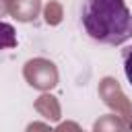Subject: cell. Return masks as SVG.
<instances>
[{
  "instance_id": "obj_2",
  "label": "cell",
  "mask_w": 132,
  "mask_h": 132,
  "mask_svg": "<svg viewBox=\"0 0 132 132\" xmlns=\"http://www.w3.org/2000/svg\"><path fill=\"white\" fill-rule=\"evenodd\" d=\"M10 47H16V33H14V27L0 21V52L2 50H10Z\"/></svg>"
},
{
  "instance_id": "obj_3",
  "label": "cell",
  "mask_w": 132,
  "mask_h": 132,
  "mask_svg": "<svg viewBox=\"0 0 132 132\" xmlns=\"http://www.w3.org/2000/svg\"><path fill=\"white\" fill-rule=\"evenodd\" d=\"M122 64H124V74H126L128 82L132 85V45L122 50Z\"/></svg>"
},
{
  "instance_id": "obj_4",
  "label": "cell",
  "mask_w": 132,
  "mask_h": 132,
  "mask_svg": "<svg viewBox=\"0 0 132 132\" xmlns=\"http://www.w3.org/2000/svg\"><path fill=\"white\" fill-rule=\"evenodd\" d=\"M130 132H132V120H130Z\"/></svg>"
},
{
  "instance_id": "obj_1",
  "label": "cell",
  "mask_w": 132,
  "mask_h": 132,
  "mask_svg": "<svg viewBox=\"0 0 132 132\" xmlns=\"http://www.w3.org/2000/svg\"><path fill=\"white\" fill-rule=\"evenodd\" d=\"M85 33L103 45H122L132 37V12L126 0H85L80 10Z\"/></svg>"
}]
</instances>
